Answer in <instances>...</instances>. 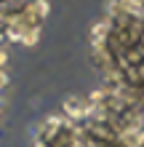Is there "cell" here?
<instances>
[{"label": "cell", "mask_w": 144, "mask_h": 147, "mask_svg": "<svg viewBox=\"0 0 144 147\" xmlns=\"http://www.w3.org/2000/svg\"><path fill=\"white\" fill-rule=\"evenodd\" d=\"M48 16V3L46 0H19L8 3L3 11L5 22V38L19 43V46H35L43 30V22Z\"/></svg>", "instance_id": "cell-1"}]
</instances>
